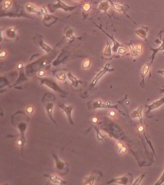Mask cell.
Here are the masks:
<instances>
[{"mask_svg":"<svg viewBox=\"0 0 164 185\" xmlns=\"http://www.w3.org/2000/svg\"><path fill=\"white\" fill-rule=\"evenodd\" d=\"M48 9L52 13L57 10L58 9H62L64 10L65 12L71 11L75 9L76 8H77V6L75 7H69L68 5H66L65 3L61 1L60 0H57V3L56 4H48L47 5Z\"/></svg>","mask_w":164,"mask_h":185,"instance_id":"cell-1","label":"cell"},{"mask_svg":"<svg viewBox=\"0 0 164 185\" xmlns=\"http://www.w3.org/2000/svg\"><path fill=\"white\" fill-rule=\"evenodd\" d=\"M110 66V64H109V63H107V64H106V66L104 67L103 69H102V70H101V71H100V72L96 75L95 78H94V79H93V81H92V83L91 84V85H90V89H92V88L94 87V86H95V85H96V84H97L98 81L102 77V76H103V75H104L107 72H111V71H114V69H109Z\"/></svg>","mask_w":164,"mask_h":185,"instance_id":"cell-2","label":"cell"},{"mask_svg":"<svg viewBox=\"0 0 164 185\" xmlns=\"http://www.w3.org/2000/svg\"><path fill=\"white\" fill-rule=\"evenodd\" d=\"M119 104L116 105H110V104H104L102 103L101 101L98 100L97 101L94 102L93 103V109H96L98 108H114L118 110V111L121 114L123 115H126L122 111L120 110L118 108V105Z\"/></svg>","mask_w":164,"mask_h":185,"instance_id":"cell-3","label":"cell"},{"mask_svg":"<svg viewBox=\"0 0 164 185\" xmlns=\"http://www.w3.org/2000/svg\"><path fill=\"white\" fill-rule=\"evenodd\" d=\"M161 38L162 40V42L161 43V45L159 47H158L157 48H153L150 46V50L153 52V54H152L151 56L149 58L151 59V61L149 63L150 65L153 63V61H154V59H155V57H156L157 54L159 51H164V35L163 36V38Z\"/></svg>","mask_w":164,"mask_h":185,"instance_id":"cell-4","label":"cell"},{"mask_svg":"<svg viewBox=\"0 0 164 185\" xmlns=\"http://www.w3.org/2000/svg\"><path fill=\"white\" fill-rule=\"evenodd\" d=\"M97 26L99 28L102 30V32H104L108 37L109 38H110L111 40H112V42L113 43V47H112V51H113V52L114 53H117V51H118V49L119 47H124V44H120L118 43L117 41L116 40H115V38H114V36H113V35L112 36H110V35L108 34L107 33H106L105 32V30L104 29H102L101 27L98 26V25Z\"/></svg>","mask_w":164,"mask_h":185,"instance_id":"cell-5","label":"cell"},{"mask_svg":"<svg viewBox=\"0 0 164 185\" xmlns=\"http://www.w3.org/2000/svg\"><path fill=\"white\" fill-rule=\"evenodd\" d=\"M41 85L42 84H45L46 85L48 86L49 87H50L52 89H53L54 91H57V92H60V93H62L63 92L62 89H61L57 85L56 83L52 81H50L48 79H42L41 80Z\"/></svg>","mask_w":164,"mask_h":185,"instance_id":"cell-6","label":"cell"},{"mask_svg":"<svg viewBox=\"0 0 164 185\" xmlns=\"http://www.w3.org/2000/svg\"><path fill=\"white\" fill-rule=\"evenodd\" d=\"M59 107H60L61 109H62L66 112L70 124L73 125L74 122L72 121V117H71V112H72V110L73 109V106H71L67 107V106H65L64 104H60Z\"/></svg>","mask_w":164,"mask_h":185,"instance_id":"cell-7","label":"cell"},{"mask_svg":"<svg viewBox=\"0 0 164 185\" xmlns=\"http://www.w3.org/2000/svg\"><path fill=\"white\" fill-rule=\"evenodd\" d=\"M163 104H164V96L160 100L154 102L150 105L147 106L148 108V110L147 111V114H149L151 112V111L152 110L160 107Z\"/></svg>","mask_w":164,"mask_h":185,"instance_id":"cell-8","label":"cell"},{"mask_svg":"<svg viewBox=\"0 0 164 185\" xmlns=\"http://www.w3.org/2000/svg\"><path fill=\"white\" fill-rule=\"evenodd\" d=\"M142 106L139 107L138 109L133 111L131 114V117L132 119L138 118L140 120V121L141 125H143V118L142 116Z\"/></svg>","mask_w":164,"mask_h":185,"instance_id":"cell-9","label":"cell"},{"mask_svg":"<svg viewBox=\"0 0 164 185\" xmlns=\"http://www.w3.org/2000/svg\"><path fill=\"white\" fill-rule=\"evenodd\" d=\"M148 30V27H142V28H140L139 29H137V30L134 31V33L140 37L141 38L143 39V40H145V41H147V33Z\"/></svg>","mask_w":164,"mask_h":185,"instance_id":"cell-10","label":"cell"},{"mask_svg":"<svg viewBox=\"0 0 164 185\" xmlns=\"http://www.w3.org/2000/svg\"><path fill=\"white\" fill-rule=\"evenodd\" d=\"M110 3H111V4H112V6H113V8H114L115 9V10H116L118 12H123V13L127 17V18H130L132 21L134 22V23L137 25V24H136V23H135V22H134V21H133V20L129 16H128V15H127V14L126 13L125 8L123 6L120 5V4H118V3H113L112 2V1H110Z\"/></svg>","mask_w":164,"mask_h":185,"instance_id":"cell-11","label":"cell"},{"mask_svg":"<svg viewBox=\"0 0 164 185\" xmlns=\"http://www.w3.org/2000/svg\"><path fill=\"white\" fill-rule=\"evenodd\" d=\"M128 182V178L126 177H123L117 178L112 179L109 182H107V184H111V183H116L118 184H123V185H127Z\"/></svg>","mask_w":164,"mask_h":185,"instance_id":"cell-12","label":"cell"},{"mask_svg":"<svg viewBox=\"0 0 164 185\" xmlns=\"http://www.w3.org/2000/svg\"><path fill=\"white\" fill-rule=\"evenodd\" d=\"M27 11L29 13H36V14H40L42 13L41 9H39L36 7H35L34 5L32 4H27L26 6Z\"/></svg>","mask_w":164,"mask_h":185,"instance_id":"cell-13","label":"cell"},{"mask_svg":"<svg viewBox=\"0 0 164 185\" xmlns=\"http://www.w3.org/2000/svg\"><path fill=\"white\" fill-rule=\"evenodd\" d=\"M109 1V0H107V1L101 3L99 6L98 9L99 10L103 11L105 12V13H106L108 16L110 17V16L107 13L108 9L109 8H110V5H109L108 3Z\"/></svg>","mask_w":164,"mask_h":185,"instance_id":"cell-14","label":"cell"},{"mask_svg":"<svg viewBox=\"0 0 164 185\" xmlns=\"http://www.w3.org/2000/svg\"><path fill=\"white\" fill-rule=\"evenodd\" d=\"M45 177H48L50 179V180H51L52 182L53 183H58V184H66L67 182L64 180H62V179H61L60 178L57 177V176H46L45 175Z\"/></svg>","mask_w":164,"mask_h":185,"instance_id":"cell-15","label":"cell"},{"mask_svg":"<svg viewBox=\"0 0 164 185\" xmlns=\"http://www.w3.org/2000/svg\"><path fill=\"white\" fill-rule=\"evenodd\" d=\"M53 106H54V104L52 103H48L47 105V106H46V110H47V113H48V115L49 116L51 119L54 122L55 125H57V123H56V121H54L52 117V109H53Z\"/></svg>","mask_w":164,"mask_h":185,"instance_id":"cell-16","label":"cell"},{"mask_svg":"<svg viewBox=\"0 0 164 185\" xmlns=\"http://www.w3.org/2000/svg\"><path fill=\"white\" fill-rule=\"evenodd\" d=\"M41 11H42V14L44 16V19H43V22L44 21H48L51 19H53L52 18H54V17L49 15L47 13L46 9L44 8H41Z\"/></svg>","mask_w":164,"mask_h":185,"instance_id":"cell-17","label":"cell"},{"mask_svg":"<svg viewBox=\"0 0 164 185\" xmlns=\"http://www.w3.org/2000/svg\"><path fill=\"white\" fill-rule=\"evenodd\" d=\"M150 66L151 65L149 64H147L145 66H144L143 69H142V72L141 73V77L142 79V83H143V85H144V77L148 72Z\"/></svg>","mask_w":164,"mask_h":185,"instance_id":"cell-18","label":"cell"},{"mask_svg":"<svg viewBox=\"0 0 164 185\" xmlns=\"http://www.w3.org/2000/svg\"><path fill=\"white\" fill-rule=\"evenodd\" d=\"M126 44L129 46V48H130V51H131V55H132V57H135L138 55V53H137V51H136V48H134V46L133 45L132 43V41H131V42L129 43H127Z\"/></svg>","mask_w":164,"mask_h":185,"instance_id":"cell-19","label":"cell"},{"mask_svg":"<svg viewBox=\"0 0 164 185\" xmlns=\"http://www.w3.org/2000/svg\"><path fill=\"white\" fill-rule=\"evenodd\" d=\"M67 75L68 76V78L70 79V81L72 82V85L76 86V87H77L78 83H82V82H81V81H77L76 78L74 76L72 75L71 73H68Z\"/></svg>","mask_w":164,"mask_h":185,"instance_id":"cell-20","label":"cell"},{"mask_svg":"<svg viewBox=\"0 0 164 185\" xmlns=\"http://www.w3.org/2000/svg\"><path fill=\"white\" fill-rule=\"evenodd\" d=\"M104 56L106 57L110 58L112 56V50L110 44L108 43H107V46L105 48V51L104 53Z\"/></svg>","mask_w":164,"mask_h":185,"instance_id":"cell-21","label":"cell"},{"mask_svg":"<svg viewBox=\"0 0 164 185\" xmlns=\"http://www.w3.org/2000/svg\"><path fill=\"white\" fill-rule=\"evenodd\" d=\"M53 157L54 159L56 160V164H57V168L58 169L63 170L65 167V163H63L62 162L60 161L58 159L57 156H56L55 155H53Z\"/></svg>","mask_w":164,"mask_h":185,"instance_id":"cell-22","label":"cell"},{"mask_svg":"<svg viewBox=\"0 0 164 185\" xmlns=\"http://www.w3.org/2000/svg\"><path fill=\"white\" fill-rule=\"evenodd\" d=\"M7 34L8 37L10 38H14L16 37V29L15 28H9L7 31Z\"/></svg>","mask_w":164,"mask_h":185,"instance_id":"cell-23","label":"cell"},{"mask_svg":"<svg viewBox=\"0 0 164 185\" xmlns=\"http://www.w3.org/2000/svg\"><path fill=\"white\" fill-rule=\"evenodd\" d=\"M40 45L42 47V49L44 50L46 52H48L50 51L51 50V48L49 46H48V45L44 44V43L42 41H41L40 42Z\"/></svg>","mask_w":164,"mask_h":185,"instance_id":"cell-24","label":"cell"},{"mask_svg":"<svg viewBox=\"0 0 164 185\" xmlns=\"http://www.w3.org/2000/svg\"><path fill=\"white\" fill-rule=\"evenodd\" d=\"M117 143V146H118V149H119V151H121V153L125 152H126V148L125 147L122 143L120 141H118V142Z\"/></svg>","mask_w":164,"mask_h":185,"instance_id":"cell-25","label":"cell"},{"mask_svg":"<svg viewBox=\"0 0 164 185\" xmlns=\"http://www.w3.org/2000/svg\"><path fill=\"white\" fill-rule=\"evenodd\" d=\"M57 78L58 79L60 80L66 82L67 81V76L65 73H59L57 75Z\"/></svg>","mask_w":164,"mask_h":185,"instance_id":"cell-26","label":"cell"},{"mask_svg":"<svg viewBox=\"0 0 164 185\" xmlns=\"http://www.w3.org/2000/svg\"><path fill=\"white\" fill-rule=\"evenodd\" d=\"M95 178L92 176H91L87 178L86 179V182H85V185H92L94 182Z\"/></svg>","mask_w":164,"mask_h":185,"instance_id":"cell-27","label":"cell"},{"mask_svg":"<svg viewBox=\"0 0 164 185\" xmlns=\"http://www.w3.org/2000/svg\"><path fill=\"white\" fill-rule=\"evenodd\" d=\"M145 174H142V175L140 177H139L138 178L134 181V183H133V185H139V184H140L141 182V181H142V179H143V178L145 177Z\"/></svg>","mask_w":164,"mask_h":185,"instance_id":"cell-28","label":"cell"},{"mask_svg":"<svg viewBox=\"0 0 164 185\" xmlns=\"http://www.w3.org/2000/svg\"><path fill=\"white\" fill-rule=\"evenodd\" d=\"M73 32L71 29L68 30V32L66 33V37H68V38L71 39H76V37L74 36L73 35Z\"/></svg>","mask_w":164,"mask_h":185,"instance_id":"cell-29","label":"cell"},{"mask_svg":"<svg viewBox=\"0 0 164 185\" xmlns=\"http://www.w3.org/2000/svg\"><path fill=\"white\" fill-rule=\"evenodd\" d=\"M164 182V171L163 172V174L162 176L160 177V179L159 180H158L157 182V183H155L154 185H160L161 184H163Z\"/></svg>","mask_w":164,"mask_h":185,"instance_id":"cell-30","label":"cell"},{"mask_svg":"<svg viewBox=\"0 0 164 185\" xmlns=\"http://www.w3.org/2000/svg\"><path fill=\"white\" fill-rule=\"evenodd\" d=\"M94 128H95V130H96V133H97V137H98V138L99 140H102V139H103V138L105 137V136L102 135L100 132H99V130L98 129L96 128L95 127H94Z\"/></svg>","mask_w":164,"mask_h":185,"instance_id":"cell-31","label":"cell"},{"mask_svg":"<svg viewBox=\"0 0 164 185\" xmlns=\"http://www.w3.org/2000/svg\"><path fill=\"white\" fill-rule=\"evenodd\" d=\"M90 63L91 62H90V61L89 60L85 61L83 63V68L84 69L87 68H88L90 66Z\"/></svg>","mask_w":164,"mask_h":185,"instance_id":"cell-32","label":"cell"},{"mask_svg":"<svg viewBox=\"0 0 164 185\" xmlns=\"http://www.w3.org/2000/svg\"><path fill=\"white\" fill-rule=\"evenodd\" d=\"M83 9L86 12H88L91 8V5L89 3H85L83 7Z\"/></svg>","mask_w":164,"mask_h":185,"instance_id":"cell-33","label":"cell"},{"mask_svg":"<svg viewBox=\"0 0 164 185\" xmlns=\"http://www.w3.org/2000/svg\"><path fill=\"white\" fill-rule=\"evenodd\" d=\"M136 50L138 54H141L142 53V46L141 44H138L136 47Z\"/></svg>","mask_w":164,"mask_h":185,"instance_id":"cell-34","label":"cell"},{"mask_svg":"<svg viewBox=\"0 0 164 185\" xmlns=\"http://www.w3.org/2000/svg\"><path fill=\"white\" fill-rule=\"evenodd\" d=\"M117 52H118V54H123L126 53V49H124V48L122 47H119V48H118V51Z\"/></svg>","mask_w":164,"mask_h":185,"instance_id":"cell-35","label":"cell"},{"mask_svg":"<svg viewBox=\"0 0 164 185\" xmlns=\"http://www.w3.org/2000/svg\"><path fill=\"white\" fill-rule=\"evenodd\" d=\"M11 2H10L9 1H5V2H4V8H5L6 9L9 8H10L11 5Z\"/></svg>","mask_w":164,"mask_h":185,"instance_id":"cell-36","label":"cell"},{"mask_svg":"<svg viewBox=\"0 0 164 185\" xmlns=\"http://www.w3.org/2000/svg\"><path fill=\"white\" fill-rule=\"evenodd\" d=\"M144 127H143V125H142L141 126H140L138 128V131L140 132H143L144 131Z\"/></svg>","mask_w":164,"mask_h":185,"instance_id":"cell-37","label":"cell"},{"mask_svg":"<svg viewBox=\"0 0 164 185\" xmlns=\"http://www.w3.org/2000/svg\"><path fill=\"white\" fill-rule=\"evenodd\" d=\"M7 53L6 52L3 51L0 54V57L1 58H4V57H5V55H7Z\"/></svg>","mask_w":164,"mask_h":185,"instance_id":"cell-38","label":"cell"},{"mask_svg":"<svg viewBox=\"0 0 164 185\" xmlns=\"http://www.w3.org/2000/svg\"><path fill=\"white\" fill-rule=\"evenodd\" d=\"M33 109L32 107H29L28 109H27V111L28 113H31L32 112Z\"/></svg>","mask_w":164,"mask_h":185,"instance_id":"cell-39","label":"cell"},{"mask_svg":"<svg viewBox=\"0 0 164 185\" xmlns=\"http://www.w3.org/2000/svg\"><path fill=\"white\" fill-rule=\"evenodd\" d=\"M157 72L158 73H159V74H160V75H162L164 76V70H158V71H157Z\"/></svg>","mask_w":164,"mask_h":185,"instance_id":"cell-40","label":"cell"},{"mask_svg":"<svg viewBox=\"0 0 164 185\" xmlns=\"http://www.w3.org/2000/svg\"><path fill=\"white\" fill-rule=\"evenodd\" d=\"M39 75L40 76H43L44 75V72L42 71H40V72H39Z\"/></svg>","mask_w":164,"mask_h":185,"instance_id":"cell-41","label":"cell"},{"mask_svg":"<svg viewBox=\"0 0 164 185\" xmlns=\"http://www.w3.org/2000/svg\"><path fill=\"white\" fill-rule=\"evenodd\" d=\"M92 121L94 123H96L97 121V119L96 118V117H94V118H92Z\"/></svg>","mask_w":164,"mask_h":185,"instance_id":"cell-42","label":"cell"},{"mask_svg":"<svg viewBox=\"0 0 164 185\" xmlns=\"http://www.w3.org/2000/svg\"><path fill=\"white\" fill-rule=\"evenodd\" d=\"M115 114V113L114 112V111H111V112H110V115H111V116H114Z\"/></svg>","mask_w":164,"mask_h":185,"instance_id":"cell-43","label":"cell"},{"mask_svg":"<svg viewBox=\"0 0 164 185\" xmlns=\"http://www.w3.org/2000/svg\"><path fill=\"white\" fill-rule=\"evenodd\" d=\"M159 93H164V89H160L159 90Z\"/></svg>","mask_w":164,"mask_h":185,"instance_id":"cell-44","label":"cell"},{"mask_svg":"<svg viewBox=\"0 0 164 185\" xmlns=\"http://www.w3.org/2000/svg\"><path fill=\"white\" fill-rule=\"evenodd\" d=\"M22 67H23V65H22V64H19L18 66V69H20L22 68Z\"/></svg>","mask_w":164,"mask_h":185,"instance_id":"cell-45","label":"cell"},{"mask_svg":"<svg viewBox=\"0 0 164 185\" xmlns=\"http://www.w3.org/2000/svg\"><path fill=\"white\" fill-rule=\"evenodd\" d=\"M75 1H80V0H75Z\"/></svg>","mask_w":164,"mask_h":185,"instance_id":"cell-46","label":"cell"}]
</instances>
